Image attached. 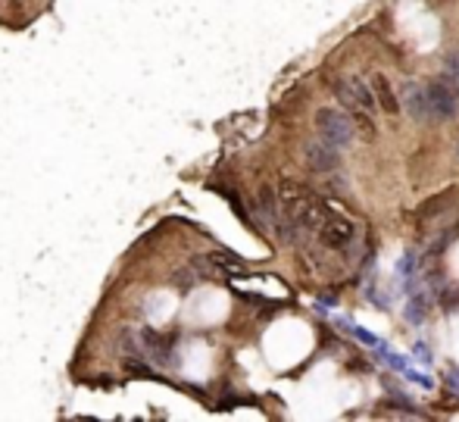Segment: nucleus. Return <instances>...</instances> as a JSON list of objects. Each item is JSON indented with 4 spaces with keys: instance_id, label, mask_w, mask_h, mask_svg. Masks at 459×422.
<instances>
[{
    "instance_id": "obj_12",
    "label": "nucleus",
    "mask_w": 459,
    "mask_h": 422,
    "mask_svg": "<svg viewBox=\"0 0 459 422\" xmlns=\"http://www.w3.org/2000/svg\"><path fill=\"white\" fill-rule=\"evenodd\" d=\"M444 72H447V78L459 88V50H450V54L444 56Z\"/></svg>"
},
{
    "instance_id": "obj_5",
    "label": "nucleus",
    "mask_w": 459,
    "mask_h": 422,
    "mask_svg": "<svg viewBox=\"0 0 459 422\" xmlns=\"http://www.w3.org/2000/svg\"><path fill=\"white\" fill-rule=\"evenodd\" d=\"M303 160L312 172H331V169H338V163H341L338 147L328 144L325 138H312V141L303 144Z\"/></svg>"
},
{
    "instance_id": "obj_10",
    "label": "nucleus",
    "mask_w": 459,
    "mask_h": 422,
    "mask_svg": "<svg viewBox=\"0 0 459 422\" xmlns=\"http://www.w3.org/2000/svg\"><path fill=\"white\" fill-rule=\"evenodd\" d=\"M206 260H210L213 266H219V269H225V273H231V275L247 273V263H244L241 257H235V253H228V251H213Z\"/></svg>"
},
{
    "instance_id": "obj_14",
    "label": "nucleus",
    "mask_w": 459,
    "mask_h": 422,
    "mask_svg": "<svg viewBox=\"0 0 459 422\" xmlns=\"http://www.w3.org/2000/svg\"><path fill=\"white\" fill-rule=\"evenodd\" d=\"M456 157H459V147H456Z\"/></svg>"
},
{
    "instance_id": "obj_11",
    "label": "nucleus",
    "mask_w": 459,
    "mask_h": 422,
    "mask_svg": "<svg viewBox=\"0 0 459 422\" xmlns=\"http://www.w3.org/2000/svg\"><path fill=\"white\" fill-rule=\"evenodd\" d=\"M197 282H200V275H197L194 266H188V269H175L172 273V285L182 288V291H188V288H194Z\"/></svg>"
},
{
    "instance_id": "obj_8",
    "label": "nucleus",
    "mask_w": 459,
    "mask_h": 422,
    "mask_svg": "<svg viewBox=\"0 0 459 422\" xmlns=\"http://www.w3.org/2000/svg\"><path fill=\"white\" fill-rule=\"evenodd\" d=\"M116 350H119L122 357H138V360H144V348H141V338H138V328H122L119 338H116Z\"/></svg>"
},
{
    "instance_id": "obj_7",
    "label": "nucleus",
    "mask_w": 459,
    "mask_h": 422,
    "mask_svg": "<svg viewBox=\"0 0 459 422\" xmlns=\"http://www.w3.org/2000/svg\"><path fill=\"white\" fill-rule=\"evenodd\" d=\"M369 88H372V97H375V107H381L385 113H400V97H397V91L391 88L387 75H381V72L372 75Z\"/></svg>"
},
{
    "instance_id": "obj_6",
    "label": "nucleus",
    "mask_w": 459,
    "mask_h": 422,
    "mask_svg": "<svg viewBox=\"0 0 459 422\" xmlns=\"http://www.w3.org/2000/svg\"><path fill=\"white\" fill-rule=\"evenodd\" d=\"M400 107L409 113L412 119H419V123H428L431 113H428V97H425V82H406L403 91H400Z\"/></svg>"
},
{
    "instance_id": "obj_9",
    "label": "nucleus",
    "mask_w": 459,
    "mask_h": 422,
    "mask_svg": "<svg viewBox=\"0 0 459 422\" xmlns=\"http://www.w3.org/2000/svg\"><path fill=\"white\" fill-rule=\"evenodd\" d=\"M257 210H259V216H263L266 222L275 225V219H278V198H275V191H272L269 184H263V188H259V194H257Z\"/></svg>"
},
{
    "instance_id": "obj_13",
    "label": "nucleus",
    "mask_w": 459,
    "mask_h": 422,
    "mask_svg": "<svg viewBox=\"0 0 459 422\" xmlns=\"http://www.w3.org/2000/svg\"><path fill=\"white\" fill-rule=\"evenodd\" d=\"M450 198H453V191H447L444 198H431V200H428L431 207H422V210H419V216L425 219V216H431V213H438V210H447V207H450L447 200H450Z\"/></svg>"
},
{
    "instance_id": "obj_2",
    "label": "nucleus",
    "mask_w": 459,
    "mask_h": 422,
    "mask_svg": "<svg viewBox=\"0 0 459 422\" xmlns=\"http://www.w3.org/2000/svg\"><path fill=\"white\" fill-rule=\"evenodd\" d=\"M353 119L347 116V109H338V107H322L316 109V131L319 138H325L328 144L334 147H347L353 141Z\"/></svg>"
},
{
    "instance_id": "obj_3",
    "label": "nucleus",
    "mask_w": 459,
    "mask_h": 422,
    "mask_svg": "<svg viewBox=\"0 0 459 422\" xmlns=\"http://www.w3.org/2000/svg\"><path fill=\"white\" fill-rule=\"evenodd\" d=\"M425 97H428V113L431 119H447L459 116V88L450 82V78H434V82H425Z\"/></svg>"
},
{
    "instance_id": "obj_4",
    "label": "nucleus",
    "mask_w": 459,
    "mask_h": 422,
    "mask_svg": "<svg viewBox=\"0 0 459 422\" xmlns=\"http://www.w3.org/2000/svg\"><path fill=\"white\" fill-rule=\"evenodd\" d=\"M334 97L341 101L344 109H353V113H372L375 109V97H372V88L365 78H356V75H344L334 82Z\"/></svg>"
},
{
    "instance_id": "obj_1",
    "label": "nucleus",
    "mask_w": 459,
    "mask_h": 422,
    "mask_svg": "<svg viewBox=\"0 0 459 422\" xmlns=\"http://www.w3.org/2000/svg\"><path fill=\"white\" fill-rule=\"evenodd\" d=\"M316 235L325 247H331V251H347V247L353 244V238H356V229H353V222L341 210L322 204V216H319Z\"/></svg>"
}]
</instances>
